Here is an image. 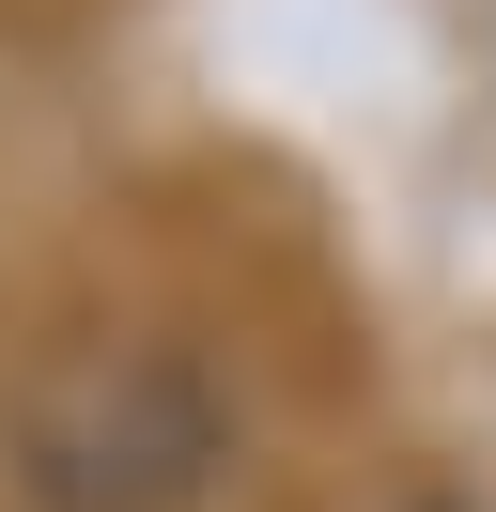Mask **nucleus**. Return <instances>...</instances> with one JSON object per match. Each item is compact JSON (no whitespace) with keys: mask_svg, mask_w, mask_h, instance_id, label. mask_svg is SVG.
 Instances as JSON below:
<instances>
[{"mask_svg":"<svg viewBox=\"0 0 496 512\" xmlns=\"http://www.w3.org/2000/svg\"><path fill=\"white\" fill-rule=\"evenodd\" d=\"M419 512H465V497H419Z\"/></svg>","mask_w":496,"mask_h":512,"instance_id":"1","label":"nucleus"}]
</instances>
